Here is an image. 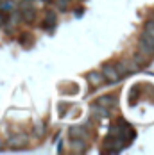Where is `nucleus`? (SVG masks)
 <instances>
[{
	"label": "nucleus",
	"instance_id": "obj_13",
	"mask_svg": "<svg viewBox=\"0 0 154 155\" xmlns=\"http://www.w3.org/2000/svg\"><path fill=\"white\" fill-rule=\"evenodd\" d=\"M145 32H149L151 36H154V20L145 21Z\"/></svg>",
	"mask_w": 154,
	"mask_h": 155
},
{
	"label": "nucleus",
	"instance_id": "obj_16",
	"mask_svg": "<svg viewBox=\"0 0 154 155\" xmlns=\"http://www.w3.org/2000/svg\"><path fill=\"white\" fill-rule=\"evenodd\" d=\"M82 13H84V9H75V15H77V16H81Z\"/></svg>",
	"mask_w": 154,
	"mask_h": 155
},
{
	"label": "nucleus",
	"instance_id": "obj_1",
	"mask_svg": "<svg viewBox=\"0 0 154 155\" xmlns=\"http://www.w3.org/2000/svg\"><path fill=\"white\" fill-rule=\"evenodd\" d=\"M102 77L104 80H108V82H117V80H120V73L117 71V68H115V64H104L102 66Z\"/></svg>",
	"mask_w": 154,
	"mask_h": 155
},
{
	"label": "nucleus",
	"instance_id": "obj_4",
	"mask_svg": "<svg viewBox=\"0 0 154 155\" xmlns=\"http://www.w3.org/2000/svg\"><path fill=\"white\" fill-rule=\"evenodd\" d=\"M138 52L140 54H143V55H147V57H154V47L152 45H149V43H145L143 39H140L138 43Z\"/></svg>",
	"mask_w": 154,
	"mask_h": 155
},
{
	"label": "nucleus",
	"instance_id": "obj_6",
	"mask_svg": "<svg viewBox=\"0 0 154 155\" xmlns=\"http://www.w3.org/2000/svg\"><path fill=\"white\" fill-rule=\"evenodd\" d=\"M20 15H22V18L25 20V21H34L36 20V9L32 7V5H29V7H23V9H20Z\"/></svg>",
	"mask_w": 154,
	"mask_h": 155
},
{
	"label": "nucleus",
	"instance_id": "obj_10",
	"mask_svg": "<svg viewBox=\"0 0 154 155\" xmlns=\"http://www.w3.org/2000/svg\"><path fill=\"white\" fill-rule=\"evenodd\" d=\"M88 80H90V84H92V86H100V84L104 82V77H102L100 73H95V71H93V73L88 75Z\"/></svg>",
	"mask_w": 154,
	"mask_h": 155
},
{
	"label": "nucleus",
	"instance_id": "obj_18",
	"mask_svg": "<svg viewBox=\"0 0 154 155\" xmlns=\"http://www.w3.org/2000/svg\"><path fill=\"white\" fill-rule=\"evenodd\" d=\"M27 2H31V4H34V0H27Z\"/></svg>",
	"mask_w": 154,
	"mask_h": 155
},
{
	"label": "nucleus",
	"instance_id": "obj_8",
	"mask_svg": "<svg viewBox=\"0 0 154 155\" xmlns=\"http://www.w3.org/2000/svg\"><path fill=\"white\" fill-rule=\"evenodd\" d=\"M56 23H58L56 15H54V13H47L45 21H43V27H45L47 31H54V29H56Z\"/></svg>",
	"mask_w": 154,
	"mask_h": 155
},
{
	"label": "nucleus",
	"instance_id": "obj_14",
	"mask_svg": "<svg viewBox=\"0 0 154 155\" xmlns=\"http://www.w3.org/2000/svg\"><path fill=\"white\" fill-rule=\"evenodd\" d=\"M45 123H36V134H38V136H40V137H41V136H43V134H45Z\"/></svg>",
	"mask_w": 154,
	"mask_h": 155
},
{
	"label": "nucleus",
	"instance_id": "obj_17",
	"mask_svg": "<svg viewBox=\"0 0 154 155\" xmlns=\"http://www.w3.org/2000/svg\"><path fill=\"white\" fill-rule=\"evenodd\" d=\"M4 146H5V143H4V141L0 139V150H2V148H4Z\"/></svg>",
	"mask_w": 154,
	"mask_h": 155
},
{
	"label": "nucleus",
	"instance_id": "obj_7",
	"mask_svg": "<svg viewBox=\"0 0 154 155\" xmlns=\"http://www.w3.org/2000/svg\"><path fill=\"white\" fill-rule=\"evenodd\" d=\"M70 137L72 139L74 137H77V139H86L88 137V132H86L84 127H72L70 128Z\"/></svg>",
	"mask_w": 154,
	"mask_h": 155
},
{
	"label": "nucleus",
	"instance_id": "obj_12",
	"mask_svg": "<svg viewBox=\"0 0 154 155\" xmlns=\"http://www.w3.org/2000/svg\"><path fill=\"white\" fill-rule=\"evenodd\" d=\"M140 39H143V41H145V43H149V45H152L154 47V36H151V34H149V32H142V36H140Z\"/></svg>",
	"mask_w": 154,
	"mask_h": 155
},
{
	"label": "nucleus",
	"instance_id": "obj_15",
	"mask_svg": "<svg viewBox=\"0 0 154 155\" xmlns=\"http://www.w3.org/2000/svg\"><path fill=\"white\" fill-rule=\"evenodd\" d=\"M7 20H9L7 15H4V13L0 11V27H5V25H7Z\"/></svg>",
	"mask_w": 154,
	"mask_h": 155
},
{
	"label": "nucleus",
	"instance_id": "obj_5",
	"mask_svg": "<svg viewBox=\"0 0 154 155\" xmlns=\"http://www.w3.org/2000/svg\"><path fill=\"white\" fill-rule=\"evenodd\" d=\"M97 104L99 105H102V107H115L117 105V96H113V94H108V96H100L99 100H97Z\"/></svg>",
	"mask_w": 154,
	"mask_h": 155
},
{
	"label": "nucleus",
	"instance_id": "obj_3",
	"mask_svg": "<svg viewBox=\"0 0 154 155\" xmlns=\"http://www.w3.org/2000/svg\"><path fill=\"white\" fill-rule=\"evenodd\" d=\"M92 114L95 120H104V118H109V109L102 107V105H99V104H95L92 107Z\"/></svg>",
	"mask_w": 154,
	"mask_h": 155
},
{
	"label": "nucleus",
	"instance_id": "obj_2",
	"mask_svg": "<svg viewBox=\"0 0 154 155\" xmlns=\"http://www.w3.org/2000/svg\"><path fill=\"white\" fill-rule=\"evenodd\" d=\"M9 144L15 146V148H25L29 144V137L25 134H15L9 137Z\"/></svg>",
	"mask_w": 154,
	"mask_h": 155
},
{
	"label": "nucleus",
	"instance_id": "obj_11",
	"mask_svg": "<svg viewBox=\"0 0 154 155\" xmlns=\"http://www.w3.org/2000/svg\"><path fill=\"white\" fill-rule=\"evenodd\" d=\"M56 7L58 11H68V0H56Z\"/></svg>",
	"mask_w": 154,
	"mask_h": 155
},
{
	"label": "nucleus",
	"instance_id": "obj_9",
	"mask_svg": "<svg viewBox=\"0 0 154 155\" xmlns=\"http://www.w3.org/2000/svg\"><path fill=\"white\" fill-rule=\"evenodd\" d=\"M18 41H20V45H22V47L29 48V47H32V43H34V38H32L31 32H23V34L18 38Z\"/></svg>",
	"mask_w": 154,
	"mask_h": 155
}]
</instances>
